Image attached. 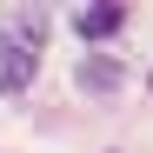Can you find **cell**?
Here are the masks:
<instances>
[{"label": "cell", "instance_id": "cell-1", "mask_svg": "<svg viewBox=\"0 0 153 153\" xmlns=\"http://www.w3.org/2000/svg\"><path fill=\"white\" fill-rule=\"evenodd\" d=\"M40 53H47V13L40 7H13L0 13V93H20L40 73Z\"/></svg>", "mask_w": 153, "mask_h": 153}, {"label": "cell", "instance_id": "cell-2", "mask_svg": "<svg viewBox=\"0 0 153 153\" xmlns=\"http://www.w3.org/2000/svg\"><path fill=\"white\" fill-rule=\"evenodd\" d=\"M120 80H126V67H120L113 53H87L80 67H73V87H80V93H100V100H113Z\"/></svg>", "mask_w": 153, "mask_h": 153}, {"label": "cell", "instance_id": "cell-3", "mask_svg": "<svg viewBox=\"0 0 153 153\" xmlns=\"http://www.w3.org/2000/svg\"><path fill=\"white\" fill-rule=\"evenodd\" d=\"M73 27H80V40H113L120 27H126V7H120V0H93V7H80V13H73Z\"/></svg>", "mask_w": 153, "mask_h": 153}]
</instances>
